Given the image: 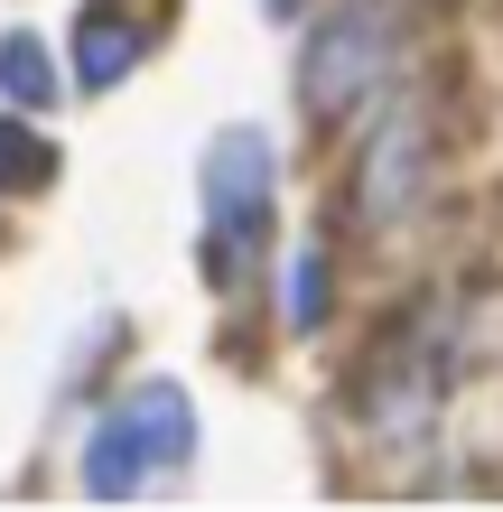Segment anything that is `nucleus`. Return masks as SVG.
Here are the masks:
<instances>
[{
    "instance_id": "nucleus-1",
    "label": "nucleus",
    "mask_w": 503,
    "mask_h": 512,
    "mask_svg": "<svg viewBox=\"0 0 503 512\" xmlns=\"http://www.w3.org/2000/svg\"><path fill=\"white\" fill-rule=\"evenodd\" d=\"M392 38H401L392 0H336V10L317 19V38L299 56V112L317 131H336V122L364 112V94L392 75Z\"/></svg>"
},
{
    "instance_id": "nucleus-8",
    "label": "nucleus",
    "mask_w": 503,
    "mask_h": 512,
    "mask_svg": "<svg viewBox=\"0 0 503 512\" xmlns=\"http://www.w3.org/2000/svg\"><path fill=\"white\" fill-rule=\"evenodd\" d=\"M56 84H66V75L47 66V47L28 38V28H10V38H0V94L38 112V103H56Z\"/></svg>"
},
{
    "instance_id": "nucleus-6",
    "label": "nucleus",
    "mask_w": 503,
    "mask_h": 512,
    "mask_svg": "<svg viewBox=\"0 0 503 512\" xmlns=\"http://www.w3.org/2000/svg\"><path fill=\"white\" fill-rule=\"evenodd\" d=\"M131 66H140V28L112 19V10H84L75 19V84H84V94H112Z\"/></svg>"
},
{
    "instance_id": "nucleus-3",
    "label": "nucleus",
    "mask_w": 503,
    "mask_h": 512,
    "mask_svg": "<svg viewBox=\"0 0 503 512\" xmlns=\"http://www.w3.org/2000/svg\"><path fill=\"white\" fill-rule=\"evenodd\" d=\"M271 243V140L224 131L205 149V270L243 280V261Z\"/></svg>"
},
{
    "instance_id": "nucleus-4",
    "label": "nucleus",
    "mask_w": 503,
    "mask_h": 512,
    "mask_svg": "<svg viewBox=\"0 0 503 512\" xmlns=\"http://www.w3.org/2000/svg\"><path fill=\"white\" fill-rule=\"evenodd\" d=\"M429 168H438V140H429V103H401L392 122L364 140V177H354V215L364 224H401L420 215L429 196Z\"/></svg>"
},
{
    "instance_id": "nucleus-2",
    "label": "nucleus",
    "mask_w": 503,
    "mask_h": 512,
    "mask_svg": "<svg viewBox=\"0 0 503 512\" xmlns=\"http://www.w3.org/2000/svg\"><path fill=\"white\" fill-rule=\"evenodd\" d=\"M187 447H196V401L177 382H140L94 429V447H84V485H94L103 503H122L140 485H159L168 466H187Z\"/></svg>"
},
{
    "instance_id": "nucleus-9",
    "label": "nucleus",
    "mask_w": 503,
    "mask_h": 512,
    "mask_svg": "<svg viewBox=\"0 0 503 512\" xmlns=\"http://www.w3.org/2000/svg\"><path fill=\"white\" fill-rule=\"evenodd\" d=\"M280 308H289V326H299V336H317V326H327V252H299L289 261V289H280Z\"/></svg>"
},
{
    "instance_id": "nucleus-10",
    "label": "nucleus",
    "mask_w": 503,
    "mask_h": 512,
    "mask_svg": "<svg viewBox=\"0 0 503 512\" xmlns=\"http://www.w3.org/2000/svg\"><path fill=\"white\" fill-rule=\"evenodd\" d=\"M289 10H299V0H271V19H289Z\"/></svg>"
},
{
    "instance_id": "nucleus-7",
    "label": "nucleus",
    "mask_w": 503,
    "mask_h": 512,
    "mask_svg": "<svg viewBox=\"0 0 503 512\" xmlns=\"http://www.w3.org/2000/svg\"><path fill=\"white\" fill-rule=\"evenodd\" d=\"M56 140L38 122H0V196H47L56 187Z\"/></svg>"
},
{
    "instance_id": "nucleus-5",
    "label": "nucleus",
    "mask_w": 503,
    "mask_h": 512,
    "mask_svg": "<svg viewBox=\"0 0 503 512\" xmlns=\"http://www.w3.org/2000/svg\"><path fill=\"white\" fill-rule=\"evenodd\" d=\"M364 410H373V429H420V419L438 410V345H429V317H410L392 345H382V364L364 382Z\"/></svg>"
}]
</instances>
